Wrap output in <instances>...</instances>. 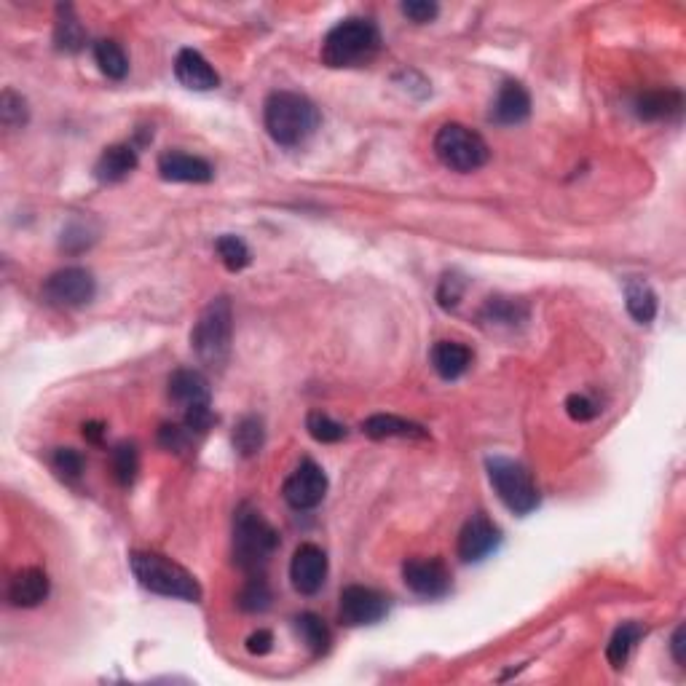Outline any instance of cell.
<instances>
[{
	"label": "cell",
	"mask_w": 686,
	"mask_h": 686,
	"mask_svg": "<svg viewBox=\"0 0 686 686\" xmlns=\"http://www.w3.org/2000/svg\"><path fill=\"white\" fill-rule=\"evenodd\" d=\"M362 432L373 440H389V437H408V440H429V432L416 421L400 419L392 413H376L362 421Z\"/></svg>",
	"instance_id": "d6986e66"
},
{
	"label": "cell",
	"mask_w": 686,
	"mask_h": 686,
	"mask_svg": "<svg viewBox=\"0 0 686 686\" xmlns=\"http://www.w3.org/2000/svg\"><path fill=\"white\" fill-rule=\"evenodd\" d=\"M681 94L673 89H652L644 92L636 100V113L641 121H662V118H673L681 113Z\"/></svg>",
	"instance_id": "7402d4cb"
},
{
	"label": "cell",
	"mask_w": 686,
	"mask_h": 686,
	"mask_svg": "<svg viewBox=\"0 0 686 686\" xmlns=\"http://www.w3.org/2000/svg\"><path fill=\"white\" fill-rule=\"evenodd\" d=\"M129 566H132L134 579L151 590L156 595H164V598H180V601H201V585L196 582L191 571L183 569L180 563H175L167 555L159 553H145V550H137V553L129 555Z\"/></svg>",
	"instance_id": "7a4b0ae2"
},
{
	"label": "cell",
	"mask_w": 686,
	"mask_h": 686,
	"mask_svg": "<svg viewBox=\"0 0 686 686\" xmlns=\"http://www.w3.org/2000/svg\"><path fill=\"white\" fill-rule=\"evenodd\" d=\"M486 319L491 322H499V325H515L520 319H526V309L515 301H504V298H496L486 306Z\"/></svg>",
	"instance_id": "836d02e7"
},
{
	"label": "cell",
	"mask_w": 686,
	"mask_h": 686,
	"mask_svg": "<svg viewBox=\"0 0 686 686\" xmlns=\"http://www.w3.org/2000/svg\"><path fill=\"white\" fill-rule=\"evenodd\" d=\"M231 335H234V314L231 301L220 295L204 306L191 330V346L196 357L210 368H220L231 352Z\"/></svg>",
	"instance_id": "5b68a950"
},
{
	"label": "cell",
	"mask_w": 686,
	"mask_h": 686,
	"mask_svg": "<svg viewBox=\"0 0 686 686\" xmlns=\"http://www.w3.org/2000/svg\"><path fill=\"white\" fill-rule=\"evenodd\" d=\"M435 156L453 172H477L491 156L488 143L464 124H445L435 137Z\"/></svg>",
	"instance_id": "52a82bcc"
},
{
	"label": "cell",
	"mask_w": 686,
	"mask_h": 686,
	"mask_svg": "<svg viewBox=\"0 0 686 686\" xmlns=\"http://www.w3.org/2000/svg\"><path fill=\"white\" fill-rule=\"evenodd\" d=\"M274 649V636H271V630H258V633H252L250 638H247V652L250 654H268Z\"/></svg>",
	"instance_id": "60d3db41"
},
{
	"label": "cell",
	"mask_w": 686,
	"mask_h": 686,
	"mask_svg": "<svg viewBox=\"0 0 686 686\" xmlns=\"http://www.w3.org/2000/svg\"><path fill=\"white\" fill-rule=\"evenodd\" d=\"M54 43H57V49L70 51V54H76V51L84 49L86 30H84V25L78 22V17L73 14V9H70V6H59L57 9Z\"/></svg>",
	"instance_id": "603a6c76"
},
{
	"label": "cell",
	"mask_w": 686,
	"mask_h": 686,
	"mask_svg": "<svg viewBox=\"0 0 686 686\" xmlns=\"http://www.w3.org/2000/svg\"><path fill=\"white\" fill-rule=\"evenodd\" d=\"M684 636H686V628L684 625H678L673 638H670V652H673V660H676L678 665H684Z\"/></svg>",
	"instance_id": "b9f144b4"
},
{
	"label": "cell",
	"mask_w": 686,
	"mask_h": 686,
	"mask_svg": "<svg viewBox=\"0 0 686 686\" xmlns=\"http://www.w3.org/2000/svg\"><path fill=\"white\" fill-rule=\"evenodd\" d=\"M169 397L180 402L183 408L210 402V381L199 370L180 368L169 376Z\"/></svg>",
	"instance_id": "ffe728a7"
},
{
	"label": "cell",
	"mask_w": 686,
	"mask_h": 686,
	"mask_svg": "<svg viewBox=\"0 0 686 686\" xmlns=\"http://www.w3.org/2000/svg\"><path fill=\"white\" fill-rule=\"evenodd\" d=\"M215 250H218L220 260H223V266L228 268V271H242V268L250 266V247L239 239V236H220L218 242H215Z\"/></svg>",
	"instance_id": "f546056e"
},
{
	"label": "cell",
	"mask_w": 686,
	"mask_h": 686,
	"mask_svg": "<svg viewBox=\"0 0 686 686\" xmlns=\"http://www.w3.org/2000/svg\"><path fill=\"white\" fill-rule=\"evenodd\" d=\"M215 421H218V416L212 413L210 402H201V405H191V408H185L183 424L191 429L193 435H204V432H210Z\"/></svg>",
	"instance_id": "d590c367"
},
{
	"label": "cell",
	"mask_w": 686,
	"mask_h": 686,
	"mask_svg": "<svg viewBox=\"0 0 686 686\" xmlns=\"http://www.w3.org/2000/svg\"><path fill=\"white\" fill-rule=\"evenodd\" d=\"M191 429L185 427H177V424H164V427L159 429V445L161 448H167V451H175V453H183L188 445H191Z\"/></svg>",
	"instance_id": "8d00e7d4"
},
{
	"label": "cell",
	"mask_w": 686,
	"mask_h": 686,
	"mask_svg": "<svg viewBox=\"0 0 686 686\" xmlns=\"http://www.w3.org/2000/svg\"><path fill=\"white\" fill-rule=\"evenodd\" d=\"M137 169V151L132 145H110L94 164V177L100 183H121Z\"/></svg>",
	"instance_id": "ac0fdd59"
},
{
	"label": "cell",
	"mask_w": 686,
	"mask_h": 686,
	"mask_svg": "<svg viewBox=\"0 0 686 686\" xmlns=\"http://www.w3.org/2000/svg\"><path fill=\"white\" fill-rule=\"evenodd\" d=\"M381 49V35L370 19L349 17L325 35L322 62L327 67H357L376 57Z\"/></svg>",
	"instance_id": "277c9868"
},
{
	"label": "cell",
	"mask_w": 686,
	"mask_h": 686,
	"mask_svg": "<svg viewBox=\"0 0 686 686\" xmlns=\"http://www.w3.org/2000/svg\"><path fill=\"white\" fill-rule=\"evenodd\" d=\"M402 579L421 598H443L451 593V571L440 558H410L402 563Z\"/></svg>",
	"instance_id": "8fae6325"
},
{
	"label": "cell",
	"mask_w": 686,
	"mask_h": 686,
	"mask_svg": "<svg viewBox=\"0 0 686 686\" xmlns=\"http://www.w3.org/2000/svg\"><path fill=\"white\" fill-rule=\"evenodd\" d=\"M51 461H54V469H57L65 480H78L81 472H84V456L78 451H73V448H57Z\"/></svg>",
	"instance_id": "e575fe53"
},
{
	"label": "cell",
	"mask_w": 686,
	"mask_h": 686,
	"mask_svg": "<svg viewBox=\"0 0 686 686\" xmlns=\"http://www.w3.org/2000/svg\"><path fill=\"white\" fill-rule=\"evenodd\" d=\"M644 636V628L638 622H625L622 628L614 630L609 646H606V660H609L611 668H622L628 662L633 646L638 644V638Z\"/></svg>",
	"instance_id": "484cf974"
},
{
	"label": "cell",
	"mask_w": 686,
	"mask_h": 686,
	"mask_svg": "<svg viewBox=\"0 0 686 686\" xmlns=\"http://www.w3.org/2000/svg\"><path fill=\"white\" fill-rule=\"evenodd\" d=\"M402 14L416 22V25H424V22H432V19L440 14V6L437 3H429V0H405L400 6Z\"/></svg>",
	"instance_id": "74e56055"
},
{
	"label": "cell",
	"mask_w": 686,
	"mask_h": 686,
	"mask_svg": "<svg viewBox=\"0 0 686 686\" xmlns=\"http://www.w3.org/2000/svg\"><path fill=\"white\" fill-rule=\"evenodd\" d=\"M266 443V429H263V421L258 416H244L234 429V448L239 456L250 459L255 453H260Z\"/></svg>",
	"instance_id": "4316f807"
},
{
	"label": "cell",
	"mask_w": 686,
	"mask_h": 686,
	"mask_svg": "<svg viewBox=\"0 0 686 686\" xmlns=\"http://www.w3.org/2000/svg\"><path fill=\"white\" fill-rule=\"evenodd\" d=\"M84 437L89 440V443L100 445L102 437H105V424H100V421H86L84 427Z\"/></svg>",
	"instance_id": "7bdbcfd3"
},
{
	"label": "cell",
	"mask_w": 686,
	"mask_h": 686,
	"mask_svg": "<svg viewBox=\"0 0 686 686\" xmlns=\"http://www.w3.org/2000/svg\"><path fill=\"white\" fill-rule=\"evenodd\" d=\"M49 590L51 582L49 577H46V571L30 566V569L17 571V574L11 577L9 601L11 606H17V609H35V606H41V603L49 598Z\"/></svg>",
	"instance_id": "9a60e30c"
},
{
	"label": "cell",
	"mask_w": 686,
	"mask_h": 686,
	"mask_svg": "<svg viewBox=\"0 0 686 686\" xmlns=\"http://www.w3.org/2000/svg\"><path fill=\"white\" fill-rule=\"evenodd\" d=\"M159 175L169 183H210L215 169L210 161L191 156L183 151H167L159 159Z\"/></svg>",
	"instance_id": "5bb4252c"
},
{
	"label": "cell",
	"mask_w": 686,
	"mask_h": 686,
	"mask_svg": "<svg viewBox=\"0 0 686 686\" xmlns=\"http://www.w3.org/2000/svg\"><path fill=\"white\" fill-rule=\"evenodd\" d=\"M469 365H472V352H469V346H464V343L459 341L435 343V349H432V368H435V373L440 378H445V381H456V378H461L467 373Z\"/></svg>",
	"instance_id": "44dd1931"
},
{
	"label": "cell",
	"mask_w": 686,
	"mask_h": 686,
	"mask_svg": "<svg viewBox=\"0 0 686 686\" xmlns=\"http://www.w3.org/2000/svg\"><path fill=\"white\" fill-rule=\"evenodd\" d=\"M282 494H285V502L293 510H314L317 504H322V499L327 494L325 469L319 467L317 461L303 459L293 469V475L285 480Z\"/></svg>",
	"instance_id": "30bf717a"
},
{
	"label": "cell",
	"mask_w": 686,
	"mask_h": 686,
	"mask_svg": "<svg viewBox=\"0 0 686 686\" xmlns=\"http://www.w3.org/2000/svg\"><path fill=\"white\" fill-rule=\"evenodd\" d=\"M461 293H464V282H461L459 277H443V285H440V293H437V298H440V306H445V309H451V306H456L461 298Z\"/></svg>",
	"instance_id": "ab89813d"
},
{
	"label": "cell",
	"mask_w": 686,
	"mask_h": 686,
	"mask_svg": "<svg viewBox=\"0 0 686 686\" xmlns=\"http://www.w3.org/2000/svg\"><path fill=\"white\" fill-rule=\"evenodd\" d=\"M486 469L496 496L502 499L507 510L515 512V515H528L539 507V491H536L534 477L520 461L491 456L486 461Z\"/></svg>",
	"instance_id": "8992f818"
},
{
	"label": "cell",
	"mask_w": 686,
	"mask_h": 686,
	"mask_svg": "<svg viewBox=\"0 0 686 686\" xmlns=\"http://www.w3.org/2000/svg\"><path fill=\"white\" fill-rule=\"evenodd\" d=\"M0 118H3V126L22 129L27 124V118H30V108H27L25 97L14 92V89H6L3 97H0Z\"/></svg>",
	"instance_id": "d6a6232c"
},
{
	"label": "cell",
	"mask_w": 686,
	"mask_h": 686,
	"mask_svg": "<svg viewBox=\"0 0 686 686\" xmlns=\"http://www.w3.org/2000/svg\"><path fill=\"white\" fill-rule=\"evenodd\" d=\"M389 611V598L378 593L373 587L352 585L343 587L341 606H338V617L346 628H362V625H376L386 617Z\"/></svg>",
	"instance_id": "9c48e42d"
},
{
	"label": "cell",
	"mask_w": 686,
	"mask_h": 686,
	"mask_svg": "<svg viewBox=\"0 0 686 686\" xmlns=\"http://www.w3.org/2000/svg\"><path fill=\"white\" fill-rule=\"evenodd\" d=\"M625 303H628L630 317L641 322V325H649L654 317H657V295L652 293V287L646 282H628L625 285Z\"/></svg>",
	"instance_id": "cb8c5ba5"
},
{
	"label": "cell",
	"mask_w": 686,
	"mask_h": 686,
	"mask_svg": "<svg viewBox=\"0 0 686 686\" xmlns=\"http://www.w3.org/2000/svg\"><path fill=\"white\" fill-rule=\"evenodd\" d=\"M263 121L271 140L282 148H298L317 132L319 110L317 105L298 92L268 94L263 105Z\"/></svg>",
	"instance_id": "6da1fadb"
},
{
	"label": "cell",
	"mask_w": 686,
	"mask_h": 686,
	"mask_svg": "<svg viewBox=\"0 0 686 686\" xmlns=\"http://www.w3.org/2000/svg\"><path fill=\"white\" fill-rule=\"evenodd\" d=\"M110 469H113V477H116L121 486H132L134 477L140 472V453H137V445L118 443L116 448L110 451Z\"/></svg>",
	"instance_id": "f1b7e54d"
},
{
	"label": "cell",
	"mask_w": 686,
	"mask_h": 686,
	"mask_svg": "<svg viewBox=\"0 0 686 686\" xmlns=\"http://www.w3.org/2000/svg\"><path fill=\"white\" fill-rule=\"evenodd\" d=\"M306 429H309V435L317 443H341L343 437H346V427H343L341 421L330 419L327 413H319V410H311L309 416H306Z\"/></svg>",
	"instance_id": "1f68e13d"
},
{
	"label": "cell",
	"mask_w": 686,
	"mask_h": 686,
	"mask_svg": "<svg viewBox=\"0 0 686 686\" xmlns=\"http://www.w3.org/2000/svg\"><path fill=\"white\" fill-rule=\"evenodd\" d=\"M290 579L301 595H317L327 579V555L317 544H301L290 563Z\"/></svg>",
	"instance_id": "4fadbf2b"
},
{
	"label": "cell",
	"mask_w": 686,
	"mask_h": 686,
	"mask_svg": "<svg viewBox=\"0 0 686 686\" xmlns=\"http://www.w3.org/2000/svg\"><path fill=\"white\" fill-rule=\"evenodd\" d=\"M295 630H298L303 644L309 646L311 654H317V657L327 654V649H330V628H327L322 617L311 614V611L298 614L295 617Z\"/></svg>",
	"instance_id": "d4e9b609"
},
{
	"label": "cell",
	"mask_w": 686,
	"mask_h": 686,
	"mask_svg": "<svg viewBox=\"0 0 686 686\" xmlns=\"http://www.w3.org/2000/svg\"><path fill=\"white\" fill-rule=\"evenodd\" d=\"M94 295H97V282L92 271L86 268H59L43 282V298L57 309H81L94 301Z\"/></svg>",
	"instance_id": "ba28073f"
},
{
	"label": "cell",
	"mask_w": 686,
	"mask_h": 686,
	"mask_svg": "<svg viewBox=\"0 0 686 686\" xmlns=\"http://www.w3.org/2000/svg\"><path fill=\"white\" fill-rule=\"evenodd\" d=\"M94 62L100 65V70L113 81H121L129 73V59H126L124 49L116 41H97L94 43Z\"/></svg>",
	"instance_id": "83f0119b"
},
{
	"label": "cell",
	"mask_w": 686,
	"mask_h": 686,
	"mask_svg": "<svg viewBox=\"0 0 686 686\" xmlns=\"http://www.w3.org/2000/svg\"><path fill=\"white\" fill-rule=\"evenodd\" d=\"M499 544H502V531H499V526H496L488 515L477 512V515H472V518L464 523V528H461L459 547H456V550H459V558L464 563H477L483 561V558H488L491 553H496Z\"/></svg>",
	"instance_id": "7c38bea8"
},
{
	"label": "cell",
	"mask_w": 686,
	"mask_h": 686,
	"mask_svg": "<svg viewBox=\"0 0 686 686\" xmlns=\"http://www.w3.org/2000/svg\"><path fill=\"white\" fill-rule=\"evenodd\" d=\"M566 413L574 421H593L598 416V405L590 397H585V394H571L569 400H566Z\"/></svg>",
	"instance_id": "f35d334b"
},
{
	"label": "cell",
	"mask_w": 686,
	"mask_h": 686,
	"mask_svg": "<svg viewBox=\"0 0 686 686\" xmlns=\"http://www.w3.org/2000/svg\"><path fill=\"white\" fill-rule=\"evenodd\" d=\"M175 76L185 89L193 92H210L220 84V76L215 73V67L201 57L199 51L183 49L175 59Z\"/></svg>",
	"instance_id": "e0dca14e"
},
{
	"label": "cell",
	"mask_w": 686,
	"mask_h": 686,
	"mask_svg": "<svg viewBox=\"0 0 686 686\" xmlns=\"http://www.w3.org/2000/svg\"><path fill=\"white\" fill-rule=\"evenodd\" d=\"M531 113V97H528L526 86L518 81H507L496 94L494 105H491V121L499 126L523 124Z\"/></svg>",
	"instance_id": "2e32d148"
},
{
	"label": "cell",
	"mask_w": 686,
	"mask_h": 686,
	"mask_svg": "<svg viewBox=\"0 0 686 686\" xmlns=\"http://www.w3.org/2000/svg\"><path fill=\"white\" fill-rule=\"evenodd\" d=\"M268 606H271V587H268V582L260 574H252L250 582L239 593V609L258 614V611H266Z\"/></svg>",
	"instance_id": "4dcf8cb0"
},
{
	"label": "cell",
	"mask_w": 686,
	"mask_h": 686,
	"mask_svg": "<svg viewBox=\"0 0 686 686\" xmlns=\"http://www.w3.org/2000/svg\"><path fill=\"white\" fill-rule=\"evenodd\" d=\"M279 547V534L252 504H242L234 518V563L244 574H260Z\"/></svg>",
	"instance_id": "3957f363"
}]
</instances>
